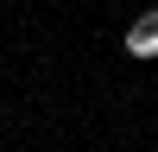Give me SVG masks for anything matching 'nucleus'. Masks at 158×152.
<instances>
[{
  "mask_svg": "<svg viewBox=\"0 0 158 152\" xmlns=\"http://www.w3.org/2000/svg\"><path fill=\"white\" fill-rule=\"evenodd\" d=\"M127 51H133V57H158V6L139 13V25L127 32Z\"/></svg>",
  "mask_w": 158,
  "mask_h": 152,
  "instance_id": "nucleus-1",
  "label": "nucleus"
}]
</instances>
